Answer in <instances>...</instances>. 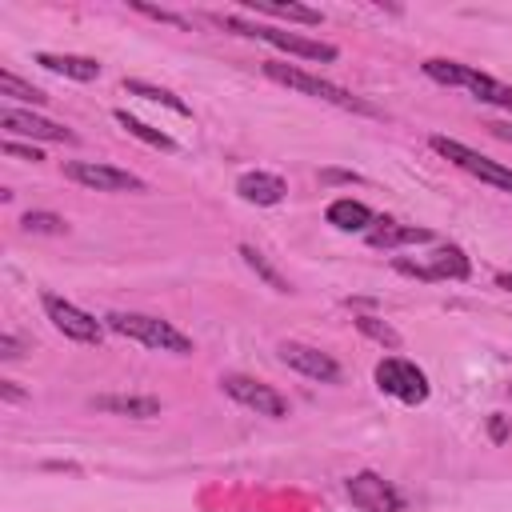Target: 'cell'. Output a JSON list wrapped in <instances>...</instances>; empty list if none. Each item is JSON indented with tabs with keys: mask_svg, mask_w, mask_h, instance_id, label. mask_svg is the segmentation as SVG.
I'll use <instances>...</instances> for the list:
<instances>
[{
	"mask_svg": "<svg viewBox=\"0 0 512 512\" xmlns=\"http://www.w3.org/2000/svg\"><path fill=\"white\" fill-rule=\"evenodd\" d=\"M40 304H44L48 320L56 324V332H64L68 340H76V344H100L104 340V324L96 316H88L84 308H76L72 300L56 296V292H44Z\"/></svg>",
	"mask_w": 512,
	"mask_h": 512,
	"instance_id": "obj_8",
	"label": "cell"
},
{
	"mask_svg": "<svg viewBox=\"0 0 512 512\" xmlns=\"http://www.w3.org/2000/svg\"><path fill=\"white\" fill-rule=\"evenodd\" d=\"M428 144H432V152H440V156L452 160L456 168L480 176L484 184H492V188H500V192H512V168H504L500 160H488V156H480L476 148H468V144H460V140H452V136H432Z\"/></svg>",
	"mask_w": 512,
	"mask_h": 512,
	"instance_id": "obj_6",
	"label": "cell"
},
{
	"mask_svg": "<svg viewBox=\"0 0 512 512\" xmlns=\"http://www.w3.org/2000/svg\"><path fill=\"white\" fill-rule=\"evenodd\" d=\"M236 192H240V200H248V204L272 208V204H280V200L288 196V184H284L276 172H244V176L236 180Z\"/></svg>",
	"mask_w": 512,
	"mask_h": 512,
	"instance_id": "obj_14",
	"label": "cell"
},
{
	"mask_svg": "<svg viewBox=\"0 0 512 512\" xmlns=\"http://www.w3.org/2000/svg\"><path fill=\"white\" fill-rule=\"evenodd\" d=\"M64 176L84 184V188H96V192H144L148 188L136 172L116 168V164H100V160H72V164H64Z\"/></svg>",
	"mask_w": 512,
	"mask_h": 512,
	"instance_id": "obj_9",
	"label": "cell"
},
{
	"mask_svg": "<svg viewBox=\"0 0 512 512\" xmlns=\"http://www.w3.org/2000/svg\"><path fill=\"white\" fill-rule=\"evenodd\" d=\"M324 216H328V224H332V228H340V232H368V228L376 224L372 208H368V204H360V200H352V196L332 200Z\"/></svg>",
	"mask_w": 512,
	"mask_h": 512,
	"instance_id": "obj_17",
	"label": "cell"
},
{
	"mask_svg": "<svg viewBox=\"0 0 512 512\" xmlns=\"http://www.w3.org/2000/svg\"><path fill=\"white\" fill-rule=\"evenodd\" d=\"M396 272L416 276V280H468L472 264H468V256H464L456 244H448V248H436L428 264H420V260H404V256H400V260H396Z\"/></svg>",
	"mask_w": 512,
	"mask_h": 512,
	"instance_id": "obj_11",
	"label": "cell"
},
{
	"mask_svg": "<svg viewBox=\"0 0 512 512\" xmlns=\"http://www.w3.org/2000/svg\"><path fill=\"white\" fill-rule=\"evenodd\" d=\"M220 388L236 400V404H244V408H252L256 416H272V420H284L288 416V396H280L272 384H264V380H252V376H244V372H228V376H220Z\"/></svg>",
	"mask_w": 512,
	"mask_h": 512,
	"instance_id": "obj_7",
	"label": "cell"
},
{
	"mask_svg": "<svg viewBox=\"0 0 512 512\" xmlns=\"http://www.w3.org/2000/svg\"><path fill=\"white\" fill-rule=\"evenodd\" d=\"M364 240L372 248H400V244H428L432 232L428 228H416V224H396V220H380L364 232Z\"/></svg>",
	"mask_w": 512,
	"mask_h": 512,
	"instance_id": "obj_15",
	"label": "cell"
},
{
	"mask_svg": "<svg viewBox=\"0 0 512 512\" xmlns=\"http://www.w3.org/2000/svg\"><path fill=\"white\" fill-rule=\"evenodd\" d=\"M496 288H504V292H512V272H496Z\"/></svg>",
	"mask_w": 512,
	"mask_h": 512,
	"instance_id": "obj_32",
	"label": "cell"
},
{
	"mask_svg": "<svg viewBox=\"0 0 512 512\" xmlns=\"http://www.w3.org/2000/svg\"><path fill=\"white\" fill-rule=\"evenodd\" d=\"M0 96H12V100H20V104H44V100H48L36 84H28V80H20V76H12V72H0Z\"/></svg>",
	"mask_w": 512,
	"mask_h": 512,
	"instance_id": "obj_23",
	"label": "cell"
},
{
	"mask_svg": "<svg viewBox=\"0 0 512 512\" xmlns=\"http://www.w3.org/2000/svg\"><path fill=\"white\" fill-rule=\"evenodd\" d=\"M92 408L112 412V416H136V420L160 416V400L156 396H92Z\"/></svg>",
	"mask_w": 512,
	"mask_h": 512,
	"instance_id": "obj_18",
	"label": "cell"
},
{
	"mask_svg": "<svg viewBox=\"0 0 512 512\" xmlns=\"http://www.w3.org/2000/svg\"><path fill=\"white\" fill-rule=\"evenodd\" d=\"M344 492H348V500H352L360 512H404L400 488L388 484V480L376 476V472H356V476H348Z\"/></svg>",
	"mask_w": 512,
	"mask_h": 512,
	"instance_id": "obj_10",
	"label": "cell"
},
{
	"mask_svg": "<svg viewBox=\"0 0 512 512\" xmlns=\"http://www.w3.org/2000/svg\"><path fill=\"white\" fill-rule=\"evenodd\" d=\"M0 356H4V360H16V356H20V340H16L12 332L0 336Z\"/></svg>",
	"mask_w": 512,
	"mask_h": 512,
	"instance_id": "obj_28",
	"label": "cell"
},
{
	"mask_svg": "<svg viewBox=\"0 0 512 512\" xmlns=\"http://www.w3.org/2000/svg\"><path fill=\"white\" fill-rule=\"evenodd\" d=\"M124 92H128V96H144V100H152V104H164V108H172L176 116H192V108H188L176 92L156 88V84H148V80H124Z\"/></svg>",
	"mask_w": 512,
	"mask_h": 512,
	"instance_id": "obj_21",
	"label": "cell"
},
{
	"mask_svg": "<svg viewBox=\"0 0 512 512\" xmlns=\"http://www.w3.org/2000/svg\"><path fill=\"white\" fill-rule=\"evenodd\" d=\"M4 156H16V160H32V164H36V160H44V156H40L32 144H16V140H4Z\"/></svg>",
	"mask_w": 512,
	"mask_h": 512,
	"instance_id": "obj_27",
	"label": "cell"
},
{
	"mask_svg": "<svg viewBox=\"0 0 512 512\" xmlns=\"http://www.w3.org/2000/svg\"><path fill=\"white\" fill-rule=\"evenodd\" d=\"M220 28L236 32V36H248V40H264L288 56H300V60H320V64H332L340 52L336 44H324V40H312V36H300V32H288V28H264V24H248L240 16H212Z\"/></svg>",
	"mask_w": 512,
	"mask_h": 512,
	"instance_id": "obj_1",
	"label": "cell"
},
{
	"mask_svg": "<svg viewBox=\"0 0 512 512\" xmlns=\"http://www.w3.org/2000/svg\"><path fill=\"white\" fill-rule=\"evenodd\" d=\"M508 436V424H504V416H492V440H504Z\"/></svg>",
	"mask_w": 512,
	"mask_h": 512,
	"instance_id": "obj_30",
	"label": "cell"
},
{
	"mask_svg": "<svg viewBox=\"0 0 512 512\" xmlns=\"http://www.w3.org/2000/svg\"><path fill=\"white\" fill-rule=\"evenodd\" d=\"M36 64L56 72V76H68V80H96L100 76V64L92 56H72V52H36Z\"/></svg>",
	"mask_w": 512,
	"mask_h": 512,
	"instance_id": "obj_16",
	"label": "cell"
},
{
	"mask_svg": "<svg viewBox=\"0 0 512 512\" xmlns=\"http://www.w3.org/2000/svg\"><path fill=\"white\" fill-rule=\"evenodd\" d=\"M488 128H492V132H496L500 140H512V124H504V120H496V124H488Z\"/></svg>",
	"mask_w": 512,
	"mask_h": 512,
	"instance_id": "obj_31",
	"label": "cell"
},
{
	"mask_svg": "<svg viewBox=\"0 0 512 512\" xmlns=\"http://www.w3.org/2000/svg\"><path fill=\"white\" fill-rule=\"evenodd\" d=\"M0 128L8 136H28V140H56V144H76V132L56 124V120H44L28 108H0Z\"/></svg>",
	"mask_w": 512,
	"mask_h": 512,
	"instance_id": "obj_12",
	"label": "cell"
},
{
	"mask_svg": "<svg viewBox=\"0 0 512 512\" xmlns=\"http://www.w3.org/2000/svg\"><path fill=\"white\" fill-rule=\"evenodd\" d=\"M280 360H284L288 368H296L300 376H312V380H320V384H336V380H340V364H336L328 352L312 348V344L284 340V344H280Z\"/></svg>",
	"mask_w": 512,
	"mask_h": 512,
	"instance_id": "obj_13",
	"label": "cell"
},
{
	"mask_svg": "<svg viewBox=\"0 0 512 512\" xmlns=\"http://www.w3.org/2000/svg\"><path fill=\"white\" fill-rule=\"evenodd\" d=\"M376 388L388 392V396H396V400H404V404H424L428 392H432L424 368H416L404 356H384L376 364Z\"/></svg>",
	"mask_w": 512,
	"mask_h": 512,
	"instance_id": "obj_5",
	"label": "cell"
},
{
	"mask_svg": "<svg viewBox=\"0 0 512 512\" xmlns=\"http://www.w3.org/2000/svg\"><path fill=\"white\" fill-rule=\"evenodd\" d=\"M136 12H144V16H152V20H160V24H176V28H192V20H184V16H176V12H164V8H148V4H136Z\"/></svg>",
	"mask_w": 512,
	"mask_h": 512,
	"instance_id": "obj_26",
	"label": "cell"
},
{
	"mask_svg": "<svg viewBox=\"0 0 512 512\" xmlns=\"http://www.w3.org/2000/svg\"><path fill=\"white\" fill-rule=\"evenodd\" d=\"M116 124H120L128 136H136V140H144V144H152V148H160V152H172V148H176V140H172L168 132H160V128H152V124L128 116L124 108H116Z\"/></svg>",
	"mask_w": 512,
	"mask_h": 512,
	"instance_id": "obj_20",
	"label": "cell"
},
{
	"mask_svg": "<svg viewBox=\"0 0 512 512\" xmlns=\"http://www.w3.org/2000/svg\"><path fill=\"white\" fill-rule=\"evenodd\" d=\"M104 324L128 340H140L144 348H156V352H176V356H188L192 352V340L172 328L168 320L160 316H144V312H108Z\"/></svg>",
	"mask_w": 512,
	"mask_h": 512,
	"instance_id": "obj_3",
	"label": "cell"
},
{
	"mask_svg": "<svg viewBox=\"0 0 512 512\" xmlns=\"http://www.w3.org/2000/svg\"><path fill=\"white\" fill-rule=\"evenodd\" d=\"M244 8H252V12H260V16H276V20H292V24H308V28H316L324 16L316 12V8H308V4H276V0H244Z\"/></svg>",
	"mask_w": 512,
	"mask_h": 512,
	"instance_id": "obj_19",
	"label": "cell"
},
{
	"mask_svg": "<svg viewBox=\"0 0 512 512\" xmlns=\"http://www.w3.org/2000/svg\"><path fill=\"white\" fill-rule=\"evenodd\" d=\"M0 400H8V404H20V400H24V392H20L12 380H0Z\"/></svg>",
	"mask_w": 512,
	"mask_h": 512,
	"instance_id": "obj_29",
	"label": "cell"
},
{
	"mask_svg": "<svg viewBox=\"0 0 512 512\" xmlns=\"http://www.w3.org/2000/svg\"><path fill=\"white\" fill-rule=\"evenodd\" d=\"M20 224H24V232H36V236H60L68 228L64 216H56V212H28Z\"/></svg>",
	"mask_w": 512,
	"mask_h": 512,
	"instance_id": "obj_24",
	"label": "cell"
},
{
	"mask_svg": "<svg viewBox=\"0 0 512 512\" xmlns=\"http://www.w3.org/2000/svg\"><path fill=\"white\" fill-rule=\"evenodd\" d=\"M240 256H244V264H248V268H252V272L272 288V292H292V288H288V280L268 264V256H264V252H256L252 244H240Z\"/></svg>",
	"mask_w": 512,
	"mask_h": 512,
	"instance_id": "obj_22",
	"label": "cell"
},
{
	"mask_svg": "<svg viewBox=\"0 0 512 512\" xmlns=\"http://www.w3.org/2000/svg\"><path fill=\"white\" fill-rule=\"evenodd\" d=\"M356 328H360L364 336H372L376 344H384V348H400L396 328H392V324H384V320H376V316H356Z\"/></svg>",
	"mask_w": 512,
	"mask_h": 512,
	"instance_id": "obj_25",
	"label": "cell"
},
{
	"mask_svg": "<svg viewBox=\"0 0 512 512\" xmlns=\"http://www.w3.org/2000/svg\"><path fill=\"white\" fill-rule=\"evenodd\" d=\"M424 76L436 80V84H452V88H468L476 92V100H488V104H500L512 112V84H500L496 76L472 68V64H460V60H424Z\"/></svg>",
	"mask_w": 512,
	"mask_h": 512,
	"instance_id": "obj_4",
	"label": "cell"
},
{
	"mask_svg": "<svg viewBox=\"0 0 512 512\" xmlns=\"http://www.w3.org/2000/svg\"><path fill=\"white\" fill-rule=\"evenodd\" d=\"M264 76L276 80V84H288V88H296V92H304V96H316V100H324V104H336V108H344V112L376 116V108H372L368 100H360V96H352L348 88H340V84H332V80H320V76H312V72H304V68H296V64L268 60V64H264Z\"/></svg>",
	"mask_w": 512,
	"mask_h": 512,
	"instance_id": "obj_2",
	"label": "cell"
}]
</instances>
